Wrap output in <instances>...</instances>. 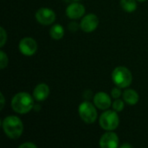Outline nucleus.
<instances>
[{
    "instance_id": "f257e3e1",
    "label": "nucleus",
    "mask_w": 148,
    "mask_h": 148,
    "mask_svg": "<svg viewBox=\"0 0 148 148\" xmlns=\"http://www.w3.org/2000/svg\"><path fill=\"white\" fill-rule=\"evenodd\" d=\"M33 107L34 99L29 94L26 92L17 93L11 100V108L17 114H27L31 111Z\"/></svg>"
},
{
    "instance_id": "f03ea898",
    "label": "nucleus",
    "mask_w": 148,
    "mask_h": 148,
    "mask_svg": "<svg viewBox=\"0 0 148 148\" xmlns=\"http://www.w3.org/2000/svg\"><path fill=\"white\" fill-rule=\"evenodd\" d=\"M2 126L6 136L12 140L18 139L23 132V124L22 121L15 115L5 117L3 121Z\"/></svg>"
},
{
    "instance_id": "7ed1b4c3",
    "label": "nucleus",
    "mask_w": 148,
    "mask_h": 148,
    "mask_svg": "<svg viewBox=\"0 0 148 148\" xmlns=\"http://www.w3.org/2000/svg\"><path fill=\"white\" fill-rule=\"evenodd\" d=\"M112 80L116 86L124 88L129 87L132 83L133 75L127 68L120 66L114 69L112 73Z\"/></svg>"
},
{
    "instance_id": "20e7f679",
    "label": "nucleus",
    "mask_w": 148,
    "mask_h": 148,
    "mask_svg": "<svg viewBox=\"0 0 148 148\" xmlns=\"http://www.w3.org/2000/svg\"><path fill=\"white\" fill-rule=\"evenodd\" d=\"M100 126L107 131L115 130L120 124V118L114 110H106L100 117Z\"/></svg>"
},
{
    "instance_id": "39448f33",
    "label": "nucleus",
    "mask_w": 148,
    "mask_h": 148,
    "mask_svg": "<svg viewBox=\"0 0 148 148\" xmlns=\"http://www.w3.org/2000/svg\"><path fill=\"white\" fill-rule=\"evenodd\" d=\"M81 119L88 124L94 123L97 119V111L95 106L89 101H83L80 104L78 108Z\"/></svg>"
},
{
    "instance_id": "423d86ee",
    "label": "nucleus",
    "mask_w": 148,
    "mask_h": 148,
    "mask_svg": "<svg viewBox=\"0 0 148 148\" xmlns=\"http://www.w3.org/2000/svg\"><path fill=\"white\" fill-rule=\"evenodd\" d=\"M56 13L49 8H40L36 12V19L42 25L52 24L56 21Z\"/></svg>"
},
{
    "instance_id": "0eeeda50",
    "label": "nucleus",
    "mask_w": 148,
    "mask_h": 148,
    "mask_svg": "<svg viewBox=\"0 0 148 148\" xmlns=\"http://www.w3.org/2000/svg\"><path fill=\"white\" fill-rule=\"evenodd\" d=\"M18 49L23 55L31 56L37 50V43L36 40L31 37H23L19 42Z\"/></svg>"
},
{
    "instance_id": "6e6552de",
    "label": "nucleus",
    "mask_w": 148,
    "mask_h": 148,
    "mask_svg": "<svg viewBox=\"0 0 148 148\" xmlns=\"http://www.w3.org/2000/svg\"><path fill=\"white\" fill-rule=\"evenodd\" d=\"M99 25V18L95 14H88L86 15L81 21L80 28L87 33L93 32Z\"/></svg>"
},
{
    "instance_id": "1a4fd4ad",
    "label": "nucleus",
    "mask_w": 148,
    "mask_h": 148,
    "mask_svg": "<svg viewBox=\"0 0 148 148\" xmlns=\"http://www.w3.org/2000/svg\"><path fill=\"white\" fill-rule=\"evenodd\" d=\"M119 146V138L116 134L108 131L100 140V147L102 148H116Z\"/></svg>"
},
{
    "instance_id": "9d476101",
    "label": "nucleus",
    "mask_w": 148,
    "mask_h": 148,
    "mask_svg": "<svg viewBox=\"0 0 148 148\" xmlns=\"http://www.w3.org/2000/svg\"><path fill=\"white\" fill-rule=\"evenodd\" d=\"M66 14L70 19H79L85 14V7L77 2L70 3L66 9Z\"/></svg>"
},
{
    "instance_id": "9b49d317",
    "label": "nucleus",
    "mask_w": 148,
    "mask_h": 148,
    "mask_svg": "<svg viewBox=\"0 0 148 148\" xmlns=\"http://www.w3.org/2000/svg\"><path fill=\"white\" fill-rule=\"evenodd\" d=\"M95 106L101 110H108L111 107V98L105 92H98L94 96Z\"/></svg>"
},
{
    "instance_id": "f8f14e48",
    "label": "nucleus",
    "mask_w": 148,
    "mask_h": 148,
    "mask_svg": "<svg viewBox=\"0 0 148 148\" xmlns=\"http://www.w3.org/2000/svg\"><path fill=\"white\" fill-rule=\"evenodd\" d=\"M49 88L47 84L40 83L34 88L33 97L37 101H43L49 95Z\"/></svg>"
},
{
    "instance_id": "ddd939ff",
    "label": "nucleus",
    "mask_w": 148,
    "mask_h": 148,
    "mask_svg": "<svg viewBox=\"0 0 148 148\" xmlns=\"http://www.w3.org/2000/svg\"><path fill=\"white\" fill-rule=\"evenodd\" d=\"M123 100L126 103H127L128 105H135L138 103L139 101V95L138 93L134 90V89H126L123 94Z\"/></svg>"
},
{
    "instance_id": "4468645a",
    "label": "nucleus",
    "mask_w": 148,
    "mask_h": 148,
    "mask_svg": "<svg viewBox=\"0 0 148 148\" xmlns=\"http://www.w3.org/2000/svg\"><path fill=\"white\" fill-rule=\"evenodd\" d=\"M49 35L54 40H60L64 36V29L60 24H54L50 28Z\"/></svg>"
},
{
    "instance_id": "2eb2a0df",
    "label": "nucleus",
    "mask_w": 148,
    "mask_h": 148,
    "mask_svg": "<svg viewBox=\"0 0 148 148\" xmlns=\"http://www.w3.org/2000/svg\"><path fill=\"white\" fill-rule=\"evenodd\" d=\"M121 8L127 12H134L137 9L136 0H121Z\"/></svg>"
},
{
    "instance_id": "dca6fc26",
    "label": "nucleus",
    "mask_w": 148,
    "mask_h": 148,
    "mask_svg": "<svg viewBox=\"0 0 148 148\" xmlns=\"http://www.w3.org/2000/svg\"><path fill=\"white\" fill-rule=\"evenodd\" d=\"M112 107H113V109L114 111H116L117 113L118 112H121L125 106H124V101L122 100H120V99H115V101L112 103Z\"/></svg>"
},
{
    "instance_id": "f3484780",
    "label": "nucleus",
    "mask_w": 148,
    "mask_h": 148,
    "mask_svg": "<svg viewBox=\"0 0 148 148\" xmlns=\"http://www.w3.org/2000/svg\"><path fill=\"white\" fill-rule=\"evenodd\" d=\"M8 65V56L7 55L1 50L0 51V69H3L4 68H6Z\"/></svg>"
},
{
    "instance_id": "a211bd4d",
    "label": "nucleus",
    "mask_w": 148,
    "mask_h": 148,
    "mask_svg": "<svg viewBox=\"0 0 148 148\" xmlns=\"http://www.w3.org/2000/svg\"><path fill=\"white\" fill-rule=\"evenodd\" d=\"M121 88H120L118 86H116V87H114V88H112V90H111V95H112V97L114 99H119L121 97V95H122V92H121Z\"/></svg>"
},
{
    "instance_id": "6ab92c4d",
    "label": "nucleus",
    "mask_w": 148,
    "mask_h": 148,
    "mask_svg": "<svg viewBox=\"0 0 148 148\" xmlns=\"http://www.w3.org/2000/svg\"><path fill=\"white\" fill-rule=\"evenodd\" d=\"M0 35H1V44H0V47L2 48L4 44H5V42L7 40V34L4 30V29L3 27L0 28Z\"/></svg>"
},
{
    "instance_id": "aec40b11",
    "label": "nucleus",
    "mask_w": 148,
    "mask_h": 148,
    "mask_svg": "<svg viewBox=\"0 0 148 148\" xmlns=\"http://www.w3.org/2000/svg\"><path fill=\"white\" fill-rule=\"evenodd\" d=\"M36 145H35L34 143L31 142H25L22 145L19 146V148H36Z\"/></svg>"
},
{
    "instance_id": "412c9836",
    "label": "nucleus",
    "mask_w": 148,
    "mask_h": 148,
    "mask_svg": "<svg viewBox=\"0 0 148 148\" xmlns=\"http://www.w3.org/2000/svg\"><path fill=\"white\" fill-rule=\"evenodd\" d=\"M78 24L76 23H75V22H72V23H70V24L69 25V29L71 30V31H76L77 29H78Z\"/></svg>"
},
{
    "instance_id": "4be33fe9",
    "label": "nucleus",
    "mask_w": 148,
    "mask_h": 148,
    "mask_svg": "<svg viewBox=\"0 0 148 148\" xmlns=\"http://www.w3.org/2000/svg\"><path fill=\"white\" fill-rule=\"evenodd\" d=\"M0 96H1V108H0V109L2 110L3 108V107H4V97H3V93H1L0 94Z\"/></svg>"
},
{
    "instance_id": "5701e85b",
    "label": "nucleus",
    "mask_w": 148,
    "mask_h": 148,
    "mask_svg": "<svg viewBox=\"0 0 148 148\" xmlns=\"http://www.w3.org/2000/svg\"><path fill=\"white\" fill-rule=\"evenodd\" d=\"M125 147H128V148H132L133 146L132 145H129V144H123L121 146V148H125Z\"/></svg>"
},
{
    "instance_id": "b1692460",
    "label": "nucleus",
    "mask_w": 148,
    "mask_h": 148,
    "mask_svg": "<svg viewBox=\"0 0 148 148\" xmlns=\"http://www.w3.org/2000/svg\"><path fill=\"white\" fill-rule=\"evenodd\" d=\"M66 3H75V2H78V1H80V0H64Z\"/></svg>"
},
{
    "instance_id": "393cba45",
    "label": "nucleus",
    "mask_w": 148,
    "mask_h": 148,
    "mask_svg": "<svg viewBox=\"0 0 148 148\" xmlns=\"http://www.w3.org/2000/svg\"><path fill=\"white\" fill-rule=\"evenodd\" d=\"M137 1H139V2H145V1H147V0H137Z\"/></svg>"
}]
</instances>
